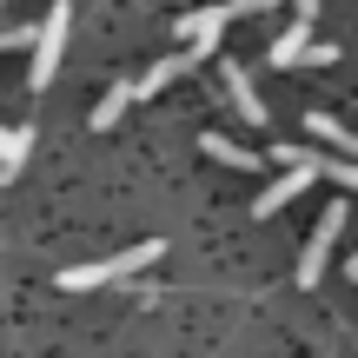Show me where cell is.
<instances>
[{
	"instance_id": "obj_18",
	"label": "cell",
	"mask_w": 358,
	"mask_h": 358,
	"mask_svg": "<svg viewBox=\"0 0 358 358\" xmlns=\"http://www.w3.org/2000/svg\"><path fill=\"white\" fill-rule=\"evenodd\" d=\"M345 279H358V259H352V266H345Z\"/></svg>"
},
{
	"instance_id": "obj_15",
	"label": "cell",
	"mask_w": 358,
	"mask_h": 358,
	"mask_svg": "<svg viewBox=\"0 0 358 358\" xmlns=\"http://www.w3.org/2000/svg\"><path fill=\"white\" fill-rule=\"evenodd\" d=\"M338 60V47H332V40H312V47H306V60H299V66H332Z\"/></svg>"
},
{
	"instance_id": "obj_4",
	"label": "cell",
	"mask_w": 358,
	"mask_h": 358,
	"mask_svg": "<svg viewBox=\"0 0 358 358\" xmlns=\"http://www.w3.org/2000/svg\"><path fill=\"white\" fill-rule=\"evenodd\" d=\"M312 179H319L312 166H285V179H272V186H266V192L252 199V219H272V213H285V206H292L299 192L312 186Z\"/></svg>"
},
{
	"instance_id": "obj_16",
	"label": "cell",
	"mask_w": 358,
	"mask_h": 358,
	"mask_svg": "<svg viewBox=\"0 0 358 358\" xmlns=\"http://www.w3.org/2000/svg\"><path fill=\"white\" fill-rule=\"evenodd\" d=\"M272 7V0H226V13H232V20H245V13H266Z\"/></svg>"
},
{
	"instance_id": "obj_11",
	"label": "cell",
	"mask_w": 358,
	"mask_h": 358,
	"mask_svg": "<svg viewBox=\"0 0 358 358\" xmlns=\"http://www.w3.org/2000/svg\"><path fill=\"white\" fill-rule=\"evenodd\" d=\"M127 100H133V87H127V80H120V87H106V93H100V106H93V120H87V127H93V133L120 127V113H127Z\"/></svg>"
},
{
	"instance_id": "obj_5",
	"label": "cell",
	"mask_w": 358,
	"mask_h": 358,
	"mask_svg": "<svg viewBox=\"0 0 358 358\" xmlns=\"http://www.w3.org/2000/svg\"><path fill=\"white\" fill-rule=\"evenodd\" d=\"M199 60H206L199 47H186V53H173V60H153V66H146L140 80H133V100H153V93H166L173 80L186 73V66H199Z\"/></svg>"
},
{
	"instance_id": "obj_12",
	"label": "cell",
	"mask_w": 358,
	"mask_h": 358,
	"mask_svg": "<svg viewBox=\"0 0 358 358\" xmlns=\"http://www.w3.org/2000/svg\"><path fill=\"white\" fill-rule=\"evenodd\" d=\"M106 279H113V259H87V266H66L60 272L66 292H93V285H106Z\"/></svg>"
},
{
	"instance_id": "obj_10",
	"label": "cell",
	"mask_w": 358,
	"mask_h": 358,
	"mask_svg": "<svg viewBox=\"0 0 358 358\" xmlns=\"http://www.w3.org/2000/svg\"><path fill=\"white\" fill-rule=\"evenodd\" d=\"M27 153H34V133L27 127H0V179H20Z\"/></svg>"
},
{
	"instance_id": "obj_19",
	"label": "cell",
	"mask_w": 358,
	"mask_h": 358,
	"mask_svg": "<svg viewBox=\"0 0 358 358\" xmlns=\"http://www.w3.org/2000/svg\"><path fill=\"white\" fill-rule=\"evenodd\" d=\"M0 7H7V0H0Z\"/></svg>"
},
{
	"instance_id": "obj_7",
	"label": "cell",
	"mask_w": 358,
	"mask_h": 358,
	"mask_svg": "<svg viewBox=\"0 0 358 358\" xmlns=\"http://www.w3.org/2000/svg\"><path fill=\"white\" fill-rule=\"evenodd\" d=\"M226 93H232V106H239V120H266V100H259L252 73H245L239 60H226Z\"/></svg>"
},
{
	"instance_id": "obj_6",
	"label": "cell",
	"mask_w": 358,
	"mask_h": 358,
	"mask_svg": "<svg viewBox=\"0 0 358 358\" xmlns=\"http://www.w3.org/2000/svg\"><path fill=\"white\" fill-rule=\"evenodd\" d=\"M306 47H312V20H299V13H292V27H285V34L266 47V60L285 73V66H299V60H306Z\"/></svg>"
},
{
	"instance_id": "obj_8",
	"label": "cell",
	"mask_w": 358,
	"mask_h": 358,
	"mask_svg": "<svg viewBox=\"0 0 358 358\" xmlns=\"http://www.w3.org/2000/svg\"><path fill=\"white\" fill-rule=\"evenodd\" d=\"M306 133H312V140H319V146H332V153L358 159V133H352V127H338L332 113H306Z\"/></svg>"
},
{
	"instance_id": "obj_2",
	"label": "cell",
	"mask_w": 358,
	"mask_h": 358,
	"mask_svg": "<svg viewBox=\"0 0 358 358\" xmlns=\"http://www.w3.org/2000/svg\"><path fill=\"white\" fill-rule=\"evenodd\" d=\"M352 219H345V199H332L319 213V226H312V239H306V252H299V285H319L325 279V266H332V245H338V232H345Z\"/></svg>"
},
{
	"instance_id": "obj_13",
	"label": "cell",
	"mask_w": 358,
	"mask_h": 358,
	"mask_svg": "<svg viewBox=\"0 0 358 358\" xmlns=\"http://www.w3.org/2000/svg\"><path fill=\"white\" fill-rule=\"evenodd\" d=\"M159 252H166V245H159V239H146V245H127V252L113 259V279H133V272H146V266H153Z\"/></svg>"
},
{
	"instance_id": "obj_1",
	"label": "cell",
	"mask_w": 358,
	"mask_h": 358,
	"mask_svg": "<svg viewBox=\"0 0 358 358\" xmlns=\"http://www.w3.org/2000/svg\"><path fill=\"white\" fill-rule=\"evenodd\" d=\"M66 34H73V7H66V0H53L47 20L34 27V66H27V80H34V87H53L60 53H66Z\"/></svg>"
},
{
	"instance_id": "obj_14",
	"label": "cell",
	"mask_w": 358,
	"mask_h": 358,
	"mask_svg": "<svg viewBox=\"0 0 358 358\" xmlns=\"http://www.w3.org/2000/svg\"><path fill=\"white\" fill-rule=\"evenodd\" d=\"M34 47V27H0V53H20Z\"/></svg>"
},
{
	"instance_id": "obj_17",
	"label": "cell",
	"mask_w": 358,
	"mask_h": 358,
	"mask_svg": "<svg viewBox=\"0 0 358 358\" xmlns=\"http://www.w3.org/2000/svg\"><path fill=\"white\" fill-rule=\"evenodd\" d=\"M299 20H319V0H299Z\"/></svg>"
},
{
	"instance_id": "obj_9",
	"label": "cell",
	"mask_w": 358,
	"mask_h": 358,
	"mask_svg": "<svg viewBox=\"0 0 358 358\" xmlns=\"http://www.w3.org/2000/svg\"><path fill=\"white\" fill-rule=\"evenodd\" d=\"M206 159H219V166H232V173H259V166H266V159H259L252 146L226 140V133H206Z\"/></svg>"
},
{
	"instance_id": "obj_3",
	"label": "cell",
	"mask_w": 358,
	"mask_h": 358,
	"mask_svg": "<svg viewBox=\"0 0 358 358\" xmlns=\"http://www.w3.org/2000/svg\"><path fill=\"white\" fill-rule=\"evenodd\" d=\"M226 27H232L226 7H192V13H179V40H186V47H199V53H213Z\"/></svg>"
}]
</instances>
